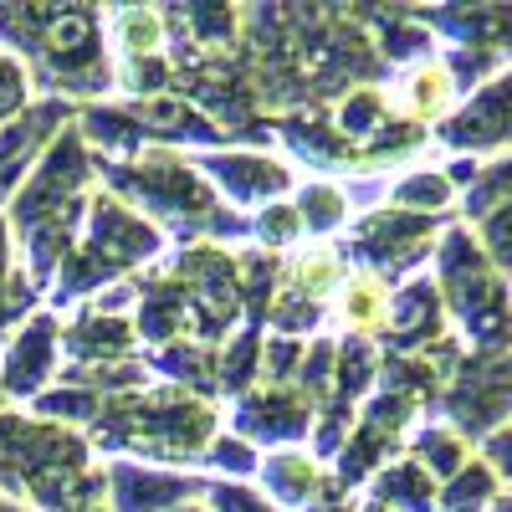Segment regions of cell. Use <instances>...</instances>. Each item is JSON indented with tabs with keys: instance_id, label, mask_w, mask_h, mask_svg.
Masks as SVG:
<instances>
[{
	"instance_id": "6da1fadb",
	"label": "cell",
	"mask_w": 512,
	"mask_h": 512,
	"mask_svg": "<svg viewBox=\"0 0 512 512\" xmlns=\"http://www.w3.org/2000/svg\"><path fill=\"white\" fill-rule=\"evenodd\" d=\"M88 175H93V159L82 149L77 123H67L57 134V144L47 149V159H36L26 190L11 205V221L26 241V267H31L36 287H47V277L62 267L77 221L88 216V200H82Z\"/></svg>"
},
{
	"instance_id": "7a4b0ae2",
	"label": "cell",
	"mask_w": 512,
	"mask_h": 512,
	"mask_svg": "<svg viewBox=\"0 0 512 512\" xmlns=\"http://www.w3.org/2000/svg\"><path fill=\"white\" fill-rule=\"evenodd\" d=\"M436 287L477 354H512V287L487 262L472 226H451L436 246Z\"/></svg>"
},
{
	"instance_id": "3957f363",
	"label": "cell",
	"mask_w": 512,
	"mask_h": 512,
	"mask_svg": "<svg viewBox=\"0 0 512 512\" xmlns=\"http://www.w3.org/2000/svg\"><path fill=\"white\" fill-rule=\"evenodd\" d=\"M98 441L113 451L128 441L134 456H154V461H195L205 456L210 436H216V410L195 395L180 390H154L144 400H108L93 420Z\"/></svg>"
},
{
	"instance_id": "277c9868",
	"label": "cell",
	"mask_w": 512,
	"mask_h": 512,
	"mask_svg": "<svg viewBox=\"0 0 512 512\" xmlns=\"http://www.w3.org/2000/svg\"><path fill=\"white\" fill-rule=\"evenodd\" d=\"M82 251L67 262L62 272V287H57V303H77V297L98 292L103 277H118L128 267L149 262L159 251V231L144 226L139 216H128V210L113 200V195H93L88 200V236L77 241Z\"/></svg>"
},
{
	"instance_id": "5b68a950",
	"label": "cell",
	"mask_w": 512,
	"mask_h": 512,
	"mask_svg": "<svg viewBox=\"0 0 512 512\" xmlns=\"http://www.w3.org/2000/svg\"><path fill=\"white\" fill-rule=\"evenodd\" d=\"M461 441H487L512 420V354H466L436 395Z\"/></svg>"
},
{
	"instance_id": "8992f818",
	"label": "cell",
	"mask_w": 512,
	"mask_h": 512,
	"mask_svg": "<svg viewBox=\"0 0 512 512\" xmlns=\"http://www.w3.org/2000/svg\"><path fill=\"white\" fill-rule=\"evenodd\" d=\"M88 466V446L52 425H31L21 415H0V487L6 492H31L52 472Z\"/></svg>"
},
{
	"instance_id": "52a82bcc",
	"label": "cell",
	"mask_w": 512,
	"mask_h": 512,
	"mask_svg": "<svg viewBox=\"0 0 512 512\" xmlns=\"http://www.w3.org/2000/svg\"><path fill=\"white\" fill-rule=\"evenodd\" d=\"M441 216H410V210H374V216L359 221L354 231V256L364 262V272L384 277V282H395L405 272H415L420 262H431Z\"/></svg>"
},
{
	"instance_id": "ba28073f",
	"label": "cell",
	"mask_w": 512,
	"mask_h": 512,
	"mask_svg": "<svg viewBox=\"0 0 512 512\" xmlns=\"http://www.w3.org/2000/svg\"><path fill=\"white\" fill-rule=\"evenodd\" d=\"M436 139L466 159H477L482 149H507L512 144V67L482 82L446 123H436Z\"/></svg>"
},
{
	"instance_id": "9c48e42d",
	"label": "cell",
	"mask_w": 512,
	"mask_h": 512,
	"mask_svg": "<svg viewBox=\"0 0 512 512\" xmlns=\"http://www.w3.org/2000/svg\"><path fill=\"white\" fill-rule=\"evenodd\" d=\"M180 272H185V297L195 303V333L200 338H221L226 323L241 313V287H236V262L221 251H185L180 256Z\"/></svg>"
},
{
	"instance_id": "30bf717a",
	"label": "cell",
	"mask_w": 512,
	"mask_h": 512,
	"mask_svg": "<svg viewBox=\"0 0 512 512\" xmlns=\"http://www.w3.org/2000/svg\"><path fill=\"white\" fill-rule=\"evenodd\" d=\"M446 303H441V287L431 277H410L405 287H395L390 297V323H384V349L390 354H420L431 349L436 338H446Z\"/></svg>"
},
{
	"instance_id": "8fae6325",
	"label": "cell",
	"mask_w": 512,
	"mask_h": 512,
	"mask_svg": "<svg viewBox=\"0 0 512 512\" xmlns=\"http://www.w3.org/2000/svg\"><path fill=\"white\" fill-rule=\"evenodd\" d=\"M57 354H62V328L52 313H36L16 344L6 349V364H0V390L11 400H36L47 390V379L57 374Z\"/></svg>"
},
{
	"instance_id": "7c38bea8",
	"label": "cell",
	"mask_w": 512,
	"mask_h": 512,
	"mask_svg": "<svg viewBox=\"0 0 512 512\" xmlns=\"http://www.w3.org/2000/svg\"><path fill=\"white\" fill-rule=\"evenodd\" d=\"M313 400L297 390V384H282V390H256L236 405V436L241 441H267V446H282V441H297L313 431Z\"/></svg>"
},
{
	"instance_id": "4fadbf2b",
	"label": "cell",
	"mask_w": 512,
	"mask_h": 512,
	"mask_svg": "<svg viewBox=\"0 0 512 512\" xmlns=\"http://www.w3.org/2000/svg\"><path fill=\"white\" fill-rule=\"evenodd\" d=\"M67 118H72V103L67 98H47V103L26 108L16 123L0 128V205H6V195L36 169L41 144H47L57 128H67Z\"/></svg>"
},
{
	"instance_id": "5bb4252c",
	"label": "cell",
	"mask_w": 512,
	"mask_h": 512,
	"mask_svg": "<svg viewBox=\"0 0 512 512\" xmlns=\"http://www.w3.org/2000/svg\"><path fill=\"white\" fill-rule=\"evenodd\" d=\"M425 31H441L461 52H497L512 62V6H446V11H410Z\"/></svg>"
},
{
	"instance_id": "9a60e30c",
	"label": "cell",
	"mask_w": 512,
	"mask_h": 512,
	"mask_svg": "<svg viewBox=\"0 0 512 512\" xmlns=\"http://www.w3.org/2000/svg\"><path fill=\"white\" fill-rule=\"evenodd\" d=\"M456 82H451V72L431 57V62H415V67H405L400 72V82L390 93H384V103H390V113L395 118H405V123H415V128H425V123H441V118H451L456 113Z\"/></svg>"
},
{
	"instance_id": "2e32d148",
	"label": "cell",
	"mask_w": 512,
	"mask_h": 512,
	"mask_svg": "<svg viewBox=\"0 0 512 512\" xmlns=\"http://www.w3.org/2000/svg\"><path fill=\"white\" fill-rule=\"evenodd\" d=\"M118 512H175L190 497H205V477H169V472H144V466H113L108 472Z\"/></svg>"
},
{
	"instance_id": "e0dca14e",
	"label": "cell",
	"mask_w": 512,
	"mask_h": 512,
	"mask_svg": "<svg viewBox=\"0 0 512 512\" xmlns=\"http://www.w3.org/2000/svg\"><path fill=\"white\" fill-rule=\"evenodd\" d=\"M200 169H205L210 180H221L241 205L272 200V195H282L292 185V175H287L277 159H267V154H205Z\"/></svg>"
},
{
	"instance_id": "ac0fdd59",
	"label": "cell",
	"mask_w": 512,
	"mask_h": 512,
	"mask_svg": "<svg viewBox=\"0 0 512 512\" xmlns=\"http://www.w3.org/2000/svg\"><path fill=\"white\" fill-rule=\"evenodd\" d=\"M390 297H395V287H390V282L359 267V272H349V277H344V287H338L333 318L344 323L354 338H379V333H384V323H390Z\"/></svg>"
},
{
	"instance_id": "d6986e66",
	"label": "cell",
	"mask_w": 512,
	"mask_h": 512,
	"mask_svg": "<svg viewBox=\"0 0 512 512\" xmlns=\"http://www.w3.org/2000/svg\"><path fill=\"white\" fill-rule=\"evenodd\" d=\"M369 502H379L384 512H436L441 507V487H436L431 472H420V466L405 456V461L379 466Z\"/></svg>"
},
{
	"instance_id": "ffe728a7",
	"label": "cell",
	"mask_w": 512,
	"mask_h": 512,
	"mask_svg": "<svg viewBox=\"0 0 512 512\" xmlns=\"http://www.w3.org/2000/svg\"><path fill=\"white\" fill-rule=\"evenodd\" d=\"M62 349H67V359H88L93 369H108L134 354V333H128L123 318H77L62 333Z\"/></svg>"
},
{
	"instance_id": "44dd1931",
	"label": "cell",
	"mask_w": 512,
	"mask_h": 512,
	"mask_svg": "<svg viewBox=\"0 0 512 512\" xmlns=\"http://www.w3.org/2000/svg\"><path fill=\"white\" fill-rule=\"evenodd\" d=\"M282 139L292 144L297 159L313 164V169H349V164H359V149L338 134L333 123H318V118H287Z\"/></svg>"
},
{
	"instance_id": "7402d4cb",
	"label": "cell",
	"mask_w": 512,
	"mask_h": 512,
	"mask_svg": "<svg viewBox=\"0 0 512 512\" xmlns=\"http://www.w3.org/2000/svg\"><path fill=\"white\" fill-rule=\"evenodd\" d=\"M262 487H267V502H272V507H308V502L318 497L323 477H318V461H313V456H303V451H277V456H267V466H262Z\"/></svg>"
},
{
	"instance_id": "603a6c76",
	"label": "cell",
	"mask_w": 512,
	"mask_h": 512,
	"mask_svg": "<svg viewBox=\"0 0 512 512\" xmlns=\"http://www.w3.org/2000/svg\"><path fill=\"white\" fill-rule=\"evenodd\" d=\"M344 251H333V246H303V251H292V262H287V292L292 297H308V303H323L328 308V297L333 287H344Z\"/></svg>"
},
{
	"instance_id": "cb8c5ba5",
	"label": "cell",
	"mask_w": 512,
	"mask_h": 512,
	"mask_svg": "<svg viewBox=\"0 0 512 512\" xmlns=\"http://www.w3.org/2000/svg\"><path fill=\"white\" fill-rule=\"evenodd\" d=\"M108 26H113V52L123 57V67L159 62V52H164V11L128 6V11H113Z\"/></svg>"
},
{
	"instance_id": "d4e9b609",
	"label": "cell",
	"mask_w": 512,
	"mask_h": 512,
	"mask_svg": "<svg viewBox=\"0 0 512 512\" xmlns=\"http://www.w3.org/2000/svg\"><path fill=\"white\" fill-rule=\"evenodd\" d=\"M41 512H93L103 497V472H88V466H72V472H52L47 482L31 487Z\"/></svg>"
},
{
	"instance_id": "484cf974",
	"label": "cell",
	"mask_w": 512,
	"mask_h": 512,
	"mask_svg": "<svg viewBox=\"0 0 512 512\" xmlns=\"http://www.w3.org/2000/svg\"><path fill=\"white\" fill-rule=\"evenodd\" d=\"M139 333L149 338V344H180V333H185V292L169 287V282L139 287Z\"/></svg>"
},
{
	"instance_id": "4316f807",
	"label": "cell",
	"mask_w": 512,
	"mask_h": 512,
	"mask_svg": "<svg viewBox=\"0 0 512 512\" xmlns=\"http://www.w3.org/2000/svg\"><path fill=\"white\" fill-rule=\"evenodd\" d=\"M410 461L420 466V472H431V477H456L461 472V466H466V441L451 431V425H420V431H415V441H410Z\"/></svg>"
},
{
	"instance_id": "83f0119b",
	"label": "cell",
	"mask_w": 512,
	"mask_h": 512,
	"mask_svg": "<svg viewBox=\"0 0 512 512\" xmlns=\"http://www.w3.org/2000/svg\"><path fill=\"white\" fill-rule=\"evenodd\" d=\"M292 210H297V221H303V231H313V236H333L338 226L349 221L344 185H328V180L303 185V190H297V200H292Z\"/></svg>"
},
{
	"instance_id": "f1b7e54d",
	"label": "cell",
	"mask_w": 512,
	"mask_h": 512,
	"mask_svg": "<svg viewBox=\"0 0 512 512\" xmlns=\"http://www.w3.org/2000/svg\"><path fill=\"white\" fill-rule=\"evenodd\" d=\"M164 379H175V384H190V390L210 395L216 390V354H210L205 344H169L149 359Z\"/></svg>"
},
{
	"instance_id": "f546056e",
	"label": "cell",
	"mask_w": 512,
	"mask_h": 512,
	"mask_svg": "<svg viewBox=\"0 0 512 512\" xmlns=\"http://www.w3.org/2000/svg\"><path fill=\"white\" fill-rule=\"evenodd\" d=\"M390 118L395 113H390V103H384L379 88H354L344 103H338V134H344L354 149H364Z\"/></svg>"
},
{
	"instance_id": "4dcf8cb0",
	"label": "cell",
	"mask_w": 512,
	"mask_h": 512,
	"mask_svg": "<svg viewBox=\"0 0 512 512\" xmlns=\"http://www.w3.org/2000/svg\"><path fill=\"white\" fill-rule=\"evenodd\" d=\"M507 200H512V154L497 159V164H482V169H477V180L461 190V216L477 226V221L492 216V210H502Z\"/></svg>"
},
{
	"instance_id": "1f68e13d",
	"label": "cell",
	"mask_w": 512,
	"mask_h": 512,
	"mask_svg": "<svg viewBox=\"0 0 512 512\" xmlns=\"http://www.w3.org/2000/svg\"><path fill=\"white\" fill-rule=\"evenodd\" d=\"M451 185H446V175L441 169H415V175H400L395 185H390V200H395V210H410V216H441V210L451 205Z\"/></svg>"
},
{
	"instance_id": "d6a6232c",
	"label": "cell",
	"mask_w": 512,
	"mask_h": 512,
	"mask_svg": "<svg viewBox=\"0 0 512 512\" xmlns=\"http://www.w3.org/2000/svg\"><path fill=\"white\" fill-rule=\"evenodd\" d=\"M497 497V477L487 461H466L461 472L446 482L441 492V507L436 512H487V502Z\"/></svg>"
},
{
	"instance_id": "836d02e7",
	"label": "cell",
	"mask_w": 512,
	"mask_h": 512,
	"mask_svg": "<svg viewBox=\"0 0 512 512\" xmlns=\"http://www.w3.org/2000/svg\"><path fill=\"white\" fill-rule=\"evenodd\" d=\"M256 364H262V338H256L251 328H241V333L231 338V349L216 359V390L241 395L246 384H251V374H256Z\"/></svg>"
},
{
	"instance_id": "e575fe53",
	"label": "cell",
	"mask_w": 512,
	"mask_h": 512,
	"mask_svg": "<svg viewBox=\"0 0 512 512\" xmlns=\"http://www.w3.org/2000/svg\"><path fill=\"white\" fill-rule=\"evenodd\" d=\"M36 410H41V420H98V410H103V400L93 395V390H82V384H67V390H41L36 395Z\"/></svg>"
},
{
	"instance_id": "d590c367",
	"label": "cell",
	"mask_w": 512,
	"mask_h": 512,
	"mask_svg": "<svg viewBox=\"0 0 512 512\" xmlns=\"http://www.w3.org/2000/svg\"><path fill=\"white\" fill-rule=\"evenodd\" d=\"M477 246L487 251V262L502 277H512V200L502 210H492L487 221H477Z\"/></svg>"
},
{
	"instance_id": "8d00e7d4",
	"label": "cell",
	"mask_w": 512,
	"mask_h": 512,
	"mask_svg": "<svg viewBox=\"0 0 512 512\" xmlns=\"http://www.w3.org/2000/svg\"><path fill=\"white\" fill-rule=\"evenodd\" d=\"M246 231L262 241L267 251H282V246H292L297 241V231H303V221H297V210L292 205H267L262 216H251L246 221Z\"/></svg>"
},
{
	"instance_id": "74e56055",
	"label": "cell",
	"mask_w": 512,
	"mask_h": 512,
	"mask_svg": "<svg viewBox=\"0 0 512 512\" xmlns=\"http://www.w3.org/2000/svg\"><path fill=\"white\" fill-rule=\"evenodd\" d=\"M297 369H303V344H297V338L272 333V338H267V354H262L267 390H282V384H292V379H297Z\"/></svg>"
},
{
	"instance_id": "f35d334b",
	"label": "cell",
	"mask_w": 512,
	"mask_h": 512,
	"mask_svg": "<svg viewBox=\"0 0 512 512\" xmlns=\"http://www.w3.org/2000/svg\"><path fill=\"white\" fill-rule=\"evenodd\" d=\"M205 502L216 507V512H282V507H272L267 497L241 492L236 482H205Z\"/></svg>"
},
{
	"instance_id": "ab89813d",
	"label": "cell",
	"mask_w": 512,
	"mask_h": 512,
	"mask_svg": "<svg viewBox=\"0 0 512 512\" xmlns=\"http://www.w3.org/2000/svg\"><path fill=\"white\" fill-rule=\"evenodd\" d=\"M205 461H210V466H221V472H231V477L256 472V451H251L241 436H221V441H210V446H205Z\"/></svg>"
},
{
	"instance_id": "60d3db41",
	"label": "cell",
	"mask_w": 512,
	"mask_h": 512,
	"mask_svg": "<svg viewBox=\"0 0 512 512\" xmlns=\"http://www.w3.org/2000/svg\"><path fill=\"white\" fill-rule=\"evenodd\" d=\"M21 113H26V72H21V62L0 57V123L21 118Z\"/></svg>"
},
{
	"instance_id": "b9f144b4",
	"label": "cell",
	"mask_w": 512,
	"mask_h": 512,
	"mask_svg": "<svg viewBox=\"0 0 512 512\" xmlns=\"http://www.w3.org/2000/svg\"><path fill=\"white\" fill-rule=\"evenodd\" d=\"M318 497H323V502H313L308 512H349V507H344V487H338V482H323Z\"/></svg>"
},
{
	"instance_id": "7bdbcfd3",
	"label": "cell",
	"mask_w": 512,
	"mask_h": 512,
	"mask_svg": "<svg viewBox=\"0 0 512 512\" xmlns=\"http://www.w3.org/2000/svg\"><path fill=\"white\" fill-rule=\"evenodd\" d=\"M6 277H11V226L0 221V303H6ZM11 308V303H6Z\"/></svg>"
},
{
	"instance_id": "ee69618b",
	"label": "cell",
	"mask_w": 512,
	"mask_h": 512,
	"mask_svg": "<svg viewBox=\"0 0 512 512\" xmlns=\"http://www.w3.org/2000/svg\"><path fill=\"white\" fill-rule=\"evenodd\" d=\"M487 512H512V492H497V497L487 502Z\"/></svg>"
},
{
	"instance_id": "f6af8a7d",
	"label": "cell",
	"mask_w": 512,
	"mask_h": 512,
	"mask_svg": "<svg viewBox=\"0 0 512 512\" xmlns=\"http://www.w3.org/2000/svg\"><path fill=\"white\" fill-rule=\"evenodd\" d=\"M11 318H16V308L0 303V344H6V333H11Z\"/></svg>"
},
{
	"instance_id": "bcb514c9",
	"label": "cell",
	"mask_w": 512,
	"mask_h": 512,
	"mask_svg": "<svg viewBox=\"0 0 512 512\" xmlns=\"http://www.w3.org/2000/svg\"><path fill=\"white\" fill-rule=\"evenodd\" d=\"M364 512H384V507H379V502H364Z\"/></svg>"
},
{
	"instance_id": "7dc6e473",
	"label": "cell",
	"mask_w": 512,
	"mask_h": 512,
	"mask_svg": "<svg viewBox=\"0 0 512 512\" xmlns=\"http://www.w3.org/2000/svg\"><path fill=\"white\" fill-rule=\"evenodd\" d=\"M0 512H16V507H6V502H0Z\"/></svg>"
},
{
	"instance_id": "c3c4849f",
	"label": "cell",
	"mask_w": 512,
	"mask_h": 512,
	"mask_svg": "<svg viewBox=\"0 0 512 512\" xmlns=\"http://www.w3.org/2000/svg\"><path fill=\"white\" fill-rule=\"evenodd\" d=\"M93 512H103V507H93Z\"/></svg>"
}]
</instances>
